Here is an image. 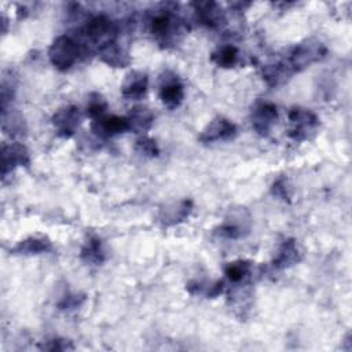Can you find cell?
Segmentation results:
<instances>
[{
    "label": "cell",
    "instance_id": "14",
    "mask_svg": "<svg viewBox=\"0 0 352 352\" xmlns=\"http://www.w3.org/2000/svg\"><path fill=\"white\" fill-rule=\"evenodd\" d=\"M98 58L111 67H126L131 63L128 51L116 40H109L96 48Z\"/></svg>",
    "mask_w": 352,
    "mask_h": 352
},
{
    "label": "cell",
    "instance_id": "15",
    "mask_svg": "<svg viewBox=\"0 0 352 352\" xmlns=\"http://www.w3.org/2000/svg\"><path fill=\"white\" fill-rule=\"evenodd\" d=\"M91 131L99 138H111L129 131L126 117L103 116L91 121Z\"/></svg>",
    "mask_w": 352,
    "mask_h": 352
},
{
    "label": "cell",
    "instance_id": "11",
    "mask_svg": "<svg viewBox=\"0 0 352 352\" xmlns=\"http://www.w3.org/2000/svg\"><path fill=\"white\" fill-rule=\"evenodd\" d=\"M30 164V155L28 148L18 142L4 143L1 146V177L19 166H28Z\"/></svg>",
    "mask_w": 352,
    "mask_h": 352
},
{
    "label": "cell",
    "instance_id": "19",
    "mask_svg": "<svg viewBox=\"0 0 352 352\" xmlns=\"http://www.w3.org/2000/svg\"><path fill=\"white\" fill-rule=\"evenodd\" d=\"M300 260H301V253L296 239L287 238L278 248L276 256L272 260V267L275 270H286L300 263Z\"/></svg>",
    "mask_w": 352,
    "mask_h": 352
},
{
    "label": "cell",
    "instance_id": "21",
    "mask_svg": "<svg viewBox=\"0 0 352 352\" xmlns=\"http://www.w3.org/2000/svg\"><path fill=\"white\" fill-rule=\"evenodd\" d=\"M80 257L85 264L100 265L106 258L102 239L96 235L87 236V239L80 250Z\"/></svg>",
    "mask_w": 352,
    "mask_h": 352
},
{
    "label": "cell",
    "instance_id": "27",
    "mask_svg": "<svg viewBox=\"0 0 352 352\" xmlns=\"http://www.w3.org/2000/svg\"><path fill=\"white\" fill-rule=\"evenodd\" d=\"M135 150L138 154L143 155V157H148V158H154L160 155V148L155 143L154 139L143 135L140 136L136 143H135Z\"/></svg>",
    "mask_w": 352,
    "mask_h": 352
},
{
    "label": "cell",
    "instance_id": "2",
    "mask_svg": "<svg viewBox=\"0 0 352 352\" xmlns=\"http://www.w3.org/2000/svg\"><path fill=\"white\" fill-rule=\"evenodd\" d=\"M82 54L84 48L80 41L67 34L58 36L48 48V58L51 65L60 72L72 69Z\"/></svg>",
    "mask_w": 352,
    "mask_h": 352
},
{
    "label": "cell",
    "instance_id": "29",
    "mask_svg": "<svg viewBox=\"0 0 352 352\" xmlns=\"http://www.w3.org/2000/svg\"><path fill=\"white\" fill-rule=\"evenodd\" d=\"M40 349L43 351H51V352H60V351H73L74 349V345L72 344V341L66 340V338H51L48 341H45Z\"/></svg>",
    "mask_w": 352,
    "mask_h": 352
},
{
    "label": "cell",
    "instance_id": "22",
    "mask_svg": "<svg viewBox=\"0 0 352 352\" xmlns=\"http://www.w3.org/2000/svg\"><path fill=\"white\" fill-rule=\"evenodd\" d=\"M210 60L219 67L231 69L239 62V50L232 44L220 45L212 52Z\"/></svg>",
    "mask_w": 352,
    "mask_h": 352
},
{
    "label": "cell",
    "instance_id": "30",
    "mask_svg": "<svg viewBox=\"0 0 352 352\" xmlns=\"http://www.w3.org/2000/svg\"><path fill=\"white\" fill-rule=\"evenodd\" d=\"M82 301H84V296L67 294V296H65V297L58 302V308H59V309H63V311L74 309V308L80 307Z\"/></svg>",
    "mask_w": 352,
    "mask_h": 352
},
{
    "label": "cell",
    "instance_id": "16",
    "mask_svg": "<svg viewBox=\"0 0 352 352\" xmlns=\"http://www.w3.org/2000/svg\"><path fill=\"white\" fill-rule=\"evenodd\" d=\"M148 88V77L140 70H132L125 74L121 84V95L128 100L142 99Z\"/></svg>",
    "mask_w": 352,
    "mask_h": 352
},
{
    "label": "cell",
    "instance_id": "13",
    "mask_svg": "<svg viewBox=\"0 0 352 352\" xmlns=\"http://www.w3.org/2000/svg\"><path fill=\"white\" fill-rule=\"evenodd\" d=\"M236 136V125L223 116L214 117L201 132V143H213L219 140H230Z\"/></svg>",
    "mask_w": 352,
    "mask_h": 352
},
{
    "label": "cell",
    "instance_id": "24",
    "mask_svg": "<svg viewBox=\"0 0 352 352\" xmlns=\"http://www.w3.org/2000/svg\"><path fill=\"white\" fill-rule=\"evenodd\" d=\"M1 129L4 133L10 136H21L25 135L26 126L23 122V118L19 113L14 110H1Z\"/></svg>",
    "mask_w": 352,
    "mask_h": 352
},
{
    "label": "cell",
    "instance_id": "12",
    "mask_svg": "<svg viewBox=\"0 0 352 352\" xmlns=\"http://www.w3.org/2000/svg\"><path fill=\"white\" fill-rule=\"evenodd\" d=\"M192 8L197 22L206 28L217 29L227 21L226 11L216 1H195L192 3Z\"/></svg>",
    "mask_w": 352,
    "mask_h": 352
},
{
    "label": "cell",
    "instance_id": "1",
    "mask_svg": "<svg viewBox=\"0 0 352 352\" xmlns=\"http://www.w3.org/2000/svg\"><path fill=\"white\" fill-rule=\"evenodd\" d=\"M148 30L153 38L164 48L175 45L187 30L186 22L173 10L162 8L148 18Z\"/></svg>",
    "mask_w": 352,
    "mask_h": 352
},
{
    "label": "cell",
    "instance_id": "9",
    "mask_svg": "<svg viewBox=\"0 0 352 352\" xmlns=\"http://www.w3.org/2000/svg\"><path fill=\"white\" fill-rule=\"evenodd\" d=\"M278 118V109L268 100H257L252 106L250 122L252 128L260 135L267 136Z\"/></svg>",
    "mask_w": 352,
    "mask_h": 352
},
{
    "label": "cell",
    "instance_id": "10",
    "mask_svg": "<svg viewBox=\"0 0 352 352\" xmlns=\"http://www.w3.org/2000/svg\"><path fill=\"white\" fill-rule=\"evenodd\" d=\"M192 201L188 198L175 199L162 204L158 209L157 219L162 227H172L184 221L192 212Z\"/></svg>",
    "mask_w": 352,
    "mask_h": 352
},
{
    "label": "cell",
    "instance_id": "26",
    "mask_svg": "<svg viewBox=\"0 0 352 352\" xmlns=\"http://www.w3.org/2000/svg\"><path fill=\"white\" fill-rule=\"evenodd\" d=\"M106 110H107V102L100 94L92 92L88 95L85 109H84L85 117L91 118V121H94L99 117L106 116Z\"/></svg>",
    "mask_w": 352,
    "mask_h": 352
},
{
    "label": "cell",
    "instance_id": "23",
    "mask_svg": "<svg viewBox=\"0 0 352 352\" xmlns=\"http://www.w3.org/2000/svg\"><path fill=\"white\" fill-rule=\"evenodd\" d=\"M224 275L232 285L248 282L252 276V263L246 260L227 263V265L224 267Z\"/></svg>",
    "mask_w": 352,
    "mask_h": 352
},
{
    "label": "cell",
    "instance_id": "5",
    "mask_svg": "<svg viewBox=\"0 0 352 352\" xmlns=\"http://www.w3.org/2000/svg\"><path fill=\"white\" fill-rule=\"evenodd\" d=\"M116 33H117L116 25L109 16L102 14L95 15L89 18L82 26L80 34L84 38V43H80V44L82 45L89 43V44H96L99 47L103 43L116 38Z\"/></svg>",
    "mask_w": 352,
    "mask_h": 352
},
{
    "label": "cell",
    "instance_id": "25",
    "mask_svg": "<svg viewBox=\"0 0 352 352\" xmlns=\"http://www.w3.org/2000/svg\"><path fill=\"white\" fill-rule=\"evenodd\" d=\"M186 289L190 294L205 296L206 298H214L224 290L223 280H213V282H204V280H190L186 285Z\"/></svg>",
    "mask_w": 352,
    "mask_h": 352
},
{
    "label": "cell",
    "instance_id": "3",
    "mask_svg": "<svg viewBox=\"0 0 352 352\" xmlns=\"http://www.w3.org/2000/svg\"><path fill=\"white\" fill-rule=\"evenodd\" d=\"M326 54H327L326 45L320 40L315 37H309L292 48V51L289 52L287 60L296 73L322 60L326 56Z\"/></svg>",
    "mask_w": 352,
    "mask_h": 352
},
{
    "label": "cell",
    "instance_id": "28",
    "mask_svg": "<svg viewBox=\"0 0 352 352\" xmlns=\"http://www.w3.org/2000/svg\"><path fill=\"white\" fill-rule=\"evenodd\" d=\"M271 194L282 201L290 202L292 198V192H290V187L287 183V179L285 176H279L278 179H275V182L271 186Z\"/></svg>",
    "mask_w": 352,
    "mask_h": 352
},
{
    "label": "cell",
    "instance_id": "17",
    "mask_svg": "<svg viewBox=\"0 0 352 352\" xmlns=\"http://www.w3.org/2000/svg\"><path fill=\"white\" fill-rule=\"evenodd\" d=\"M54 249L52 242L48 236L45 235H30L19 242H16L10 253L11 254H18V256H36V254H43L47 252H51Z\"/></svg>",
    "mask_w": 352,
    "mask_h": 352
},
{
    "label": "cell",
    "instance_id": "4",
    "mask_svg": "<svg viewBox=\"0 0 352 352\" xmlns=\"http://www.w3.org/2000/svg\"><path fill=\"white\" fill-rule=\"evenodd\" d=\"M287 118H289L287 135L294 142L309 140L319 128V118L309 109L292 107L287 113Z\"/></svg>",
    "mask_w": 352,
    "mask_h": 352
},
{
    "label": "cell",
    "instance_id": "6",
    "mask_svg": "<svg viewBox=\"0 0 352 352\" xmlns=\"http://www.w3.org/2000/svg\"><path fill=\"white\" fill-rule=\"evenodd\" d=\"M250 231V214L245 208L230 209L224 221L217 227L216 234L227 239H239Z\"/></svg>",
    "mask_w": 352,
    "mask_h": 352
},
{
    "label": "cell",
    "instance_id": "20",
    "mask_svg": "<svg viewBox=\"0 0 352 352\" xmlns=\"http://www.w3.org/2000/svg\"><path fill=\"white\" fill-rule=\"evenodd\" d=\"M128 120L129 131L138 133V135H144L146 132L150 131L154 122V114L153 111L146 107V106H135L131 109L128 116H125Z\"/></svg>",
    "mask_w": 352,
    "mask_h": 352
},
{
    "label": "cell",
    "instance_id": "7",
    "mask_svg": "<svg viewBox=\"0 0 352 352\" xmlns=\"http://www.w3.org/2000/svg\"><path fill=\"white\" fill-rule=\"evenodd\" d=\"M158 95L162 104L169 110H173L182 104L184 99V87L176 73L166 70L161 74Z\"/></svg>",
    "mask_w": 352,
    "mask_h": 352
},
{
    "label": "cell",
    "instance_id": "18",
    "mask_svg": "<svg viewBox=\"0 0 352 352\" xmlns=\"http://www.w3.org/2000/svg\"><path fill=\"white\" fill-rule=\"evenodd\" d=\"M261 74L270 87H278L285 84L294 74V70L292 69L287 58H285L264 65L261 69Z\"/></svg>",
    "mask_w": 352,
    "mask_h": 352
},
{
    "label": "cell",
    "instance_id": "8",
    "mask_svg": "<svg viewBox=\"0 0 352 352\" xmlns=\"http://www.w3.org/2000/svg\"><path fill=\"white\" fill-rule=\"evenodd\" d=\"M81 118H82V114H81L80 109L74 104H67V106L58 109L54 113L51 122H52V126L59 138L69 139L78 129Z\"/></svg>",
    "mask_w": 352,
    "mask_h": 352
}]
</instances>
